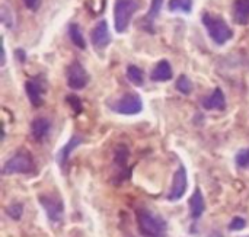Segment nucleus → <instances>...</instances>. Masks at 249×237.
I'll use <instances>...</instances> for the list:
<instances>
[{
    "instance_id": "obj_1",
    "label": "nucleus",
    "mask_w": 249,
    "mask_h": 237,
    "mask_svg": "<svg viewBox=\"0 0 249 237\" xmlns=\"http://www.w3.org/2000/svg\"><path fill=\"white\" fill-rule=\"evenodd\" d=\"M137 224L146 237H162L166 232V223L153 211L142 208L137 211Z\"/></svg>"
},
{
    "instance_id": "obj_2",
    "label": "nucleus",
    "mask_w": 249,
    "mask_h": 237,
    "mask_svg": "<svg viewBox=\"0 0 249 237\" xmlns=\"http://www.w3.org/2000/svg\"><path fill=\"white\" fill-rule=\"evenodd\" d=\"M210 38L217 44V45H223L226 44L229 39H232L233 32L231 29V26L226 23L225 19L216 16V15H210V13H204L201 17Z\"/></svg>"
},
{
    "instance_id": "obj_3",
    "label": "nucleus",
    "mask_w": 249,
    "mask_h": 237,
    "mask_svg": "<svg viewBox=\"0 0 249 237\" xmlns=\"http://www.w3.org/2000/svg\"><path fill=\"white\" fill-rule=\"evenodd\" d=\"M139 9L137 0H115L114 6V26L118 34H123L134 16L136 10Z\"/></svg>"
},
{
    "instance_id": "obj_4",
    "label": "nucleus",
    "mask_w": 249,
    "mask_h": 237,
    "mask_svg": "<svg viewBox=\"0 0 249 237\" xmlns=\"http://www.w3.org/2000/svg\"><path fill=\"white\" fill-rule=\"evenodd\" d=\"M35 165L32 160V156L26 150H19L16 152L4 165L1 169L3 175H16V173H31L34 172Z\"/></svg>"
},
{
    "instance_id": "obj_5",
    "label": "nucleus",
    "mask_w": 249,
    "mask_h": 237,
    "mask_svg": "<svg viewBox=\"0 0 249 237\" xmlns=\"http://www.w3.org/2000/svg\"><path fill=\"white\" fill-rule=\"evenodd\" d=\"M39 204L44 208L47 217L53 223H58L64 216V204L57 195H39Z\"/></svg>"
},
{
    "instance_id": "obj_6",
    "label": "nucleus",
    "mask_w": 249,
    "mask_h": 237,
    "mask_svg": "<svg viewBox=\"0 0 249 237\" xmlns=\"http://www.w3.org/2000/svg\"><path fill=\"white\" fill-rule=\"evenodd\" d=\"M89 83V74L86 68L79 63L73 61L67 68V86L73 90H80Z\"/></svg>"
},
{
    "instance_id": "obj_7",
    "label": "nucleus",
    "mask_w": 249,
    "mask_h": 237,
    "mask_svg": "<svg viewBox=\"0 0 249 237\" xmlns=\"http://www.w3.org/2000/svg\"><path fill=\"white\" fill-rule=\"evenodd\" d=\"M112 109L123 115H136L143 109L142 98L136 93H125L115 102Z\"/></svg>"
},
{
    "instance_id": "obj_8",
    "label": "nucleus",
    "mask_w": 249,
    "mask_h": 237,
    "mask_svg": "<svg viewBox=\"0 0 249 237\" xmlns=\"http://www.w3.org/2000/svg\"><path fill=\"white\" fill-rule=\"evenodd\" d=\"M188 182H187V170L184 166H179L174 175V181H172V186L169 191V201H178L184 197L185 191H187Z\"/></svg>"
},
{
    "instance_id": "obj_9",
    "label": "nucleus",
    "mask_w": 249,
    "mask_h": 237,
    "mask_svg": "<svg viewBox=\"0 0 249 237\" xmlns=\"http://www.w3.org/2000/svg\"><path fill=\"white\" fill-rule=\"evenodd\" d=\"M90 38H92V44L96 48H99V50H102V48H105V47L109 45V42H111V34H109V28H108L107 20H99L96 23V26L92 31Z\"/></svg>"
},
{
    "instance_id": "obj_10",
    "label": "nucleus",
    "mask_w": 249,
    "mask_h": 237,
    "mask_svg": "<svg viewBox=\"0 0 249 237\" xmlns=\"http://www.w3.org/2000/svg\"><path fill=\"white\" fill-rule=\"evenodd\" d=\"M203 108L207 111H223L226 108V98L220 87H216L212 95L203 99Z\"/></svg>"
},
{
    "instance_id": "obj_11",
    "label": "nucleus",
    "mask_w": 249,
    "mask_h": 237,
    "mask_svg": "<svg viewBox=\"0 0 249 237\" xmlns=\"http://www.w3.org/2000/svg\"><path fill=\"white\" fill-rule=\"evenodd\" d=\"M50 130H51V122L42 117L35 118L31 124V134L34 137V140H36V141H42L50 134Z\"/></svg>"
},
{
    "instance_id": "obj_12",
    "label": "nucleus",
    "mask_w": 249,
    "mask_h": 237,
    "mask_svg": "<svg viewBox=\"0 0 249 237\" xmlns=\"http://www.w3.org/2000/svg\"><path fill=\"white\" fill-rule=\"evenodd\" d=\"M25 90H26V95H28L31 103L35 108H39L44 103V99H42L44 89H42V86L36 80H28L25 83Z\"/></svg>"
},
{
    "instance_id": "obj_13",
    "label": "nucleus",
    "mask_w": 249,
    "mask_h": 237,
    "mask_svg": "<svg viewBox=\"0 0 249 237\" xmlns=\"http://www.w3.org/2000/svg\"><path fill=\"white\" fill-rule=\"evenodd\" d=\"M172 76H174L172 67H171L169 61H166V60L159 61V63L155 66L153 71L150 73V79H152L153 82H168V80L172 79Z\"/></svg>"
},
{
    "instance_id": "obj_14",
    "label": "nucleus",
    "mask_w": 249,
    "mask_h": 237,
    "mask_svg": "<svg viewBox=\"0 0 249 237\" xmlns=\"http://www.w3.org/2000/svg\"><path fill=\"white\" fill-rule=\"evenodd\" d=\"M82 143H83V138H80V137H77V135H73V137L69 140V143L57 153V163H58L60 168H63V169L66 168V163H67V160H69L71 152H73L77 146H80Z\"/></svg>"
},
{
    "instance_id": "obj_15",
    "label": "nucleus",
    "mask_w": 249,
    "mask_h": 237,
    "mask_svg": "<svg viewBox=\"0 0 249 237\" xmlns=\"http://www.w3.org/2000/svg\"><path fill=\"white\" fill-rule=\"evenodd\" d=\"M206 210V203L200 189H196L193 197L190 198V216L193 220H198Z\"/></svg>"
},
{
    "instance_id": "obj_16",
    "label": "nucleus",
    "mask_w": 249,
    "mask_h": 237,
    "mask_svg": "<svg viewBox=\"0 0 249 237\" xmlns=\"http://www.w3.org/2000/svg\"><path fill=\"white\" fill-rule=\"evenodd\" d=\"M233 19L238 25H248L249 0H235V3H233Z\"/></svg>"
},
{
    "instance_id": "obj_17",
    "label": "nucleus",
    "mask_w": 249,
    "mask_h": 237,
    "mask_svg": "<svg viewBox=\"0 0 249 237\" xmlns=\"http://www.w3.org/2000/svg\"><path fill=\"white\" fill-rule=\"evenodd\" d=\"M69 36H70L71 42L77 48H80V50H85L86 48V41H85L83 34H82V29H80V26L77 23H71L69 26Z\"/></svg>"
},
{
    "instance_id": "obj_18",
    "label": "nucleus",
    "mask_w": 249,
    "mask_h": 237,
    "mask_svg": "<svg viewBox=\"0 0 249 237\" xmlns=\"http://www.w3.org/2000/svg\"><path fill=\"white\" fill-rule=\"evenodd\" d=\"M127 77L136 86H143L144 85V73L137 66H128L127 67Z\"/></svg>"
},
{
    "instance_id": "obj_19",
    "label": "nucleus",
    "mask_w": 249,
    "mask_h": 237,
    "mask_svg": "<svg viewBox=\"0 0 249 237\" xmlns=\"http://www.w3.org/2000/svg\"><path fill=\"white\" fill-rule=\"evenodd\" d=\"M168 7H169L171 12L181 10V12L190 13L191 9H193V0H169Z\"/></svg>"
},
{
    "instance_id": "obj_20",
    "label": "nucleus",
    "mask_w": 249,
    "mask_h": 237,
    "mask_svg": "<svg viewBox=\"0 0 249 237\" xmlns=\"http://www.w3.org/2000/svg\"><path fill=\"white\" fill-rule=\"evenodd\" d=\"M177 89L184 95H190L193 92L194 86H193V82L185 74H181L177 80Z\"/></svg>"
},
{
    "instance_id": "obj_21",
    "label": "nucleus",
    "mask_w": 249,
    "mask_h": 237,
    "mask_svg": "<svg viewBox=\"0 0 249 237\" xmlns=\"http://www.w3.org/2000/svg\"><path fill=\"white\" fill-rule=\"evenodd\" d=\"M128 156H130L128 149H127L124 144L118 146V147H117V152H115V163H117L118 166H121V168H124V169H125V166H127V160H128Z\"/></svg>"
},
{
    "instance_id": "obj_22",
    "label": "nucleus",
    "mask_w": 249,
    "mask_h": 237,
    "mask_svg": "<svg viewBox=\"0 0 249 237\" xmlns=\"http://www.w3.org/2000/svg\"><path fill=\"white\" fill-rule=\"evenodd\" d=\"M22 213H23V205L19 204V203L10 204V205L6 208V214H7L10 219H13V220H19L20 216H22Z\"/></svg>"
},
{
    "instance_id": "obj_23",
    "label": "nucleus",
    "mask_w": 249,
    "mask_h": 237,
    "mask_svg": "<svg viewBox=\"0 0 249 237\" xmlns=\"http://www.w3.org/2000/svg\"><path fill=\"white\" fill-rule=\"evenodd\" d=\"M235 160H236V165H238L239 168L245 169V168L249 165V149H244V150H241V152L236 154Z\"/></svg>"
},
{
    "instance_id": "obj_24",
    "label": "nucleus",
    "mask_w": 249,
    "mask_h": 237,
    "mask_svg": "<svg viewBox=\"0 0 249 237\" xmlns=\"http://www.w3.org/2000/svg\"><path fill=\"white\" fill-rule=\"evenodd\" d=\"M162 6H163V0H152L150 10H149V13H147V16H146V17L153 20V19L159 15V12H160Z\"/></svg>"
},
{
    "instance_id": "obj_25",
    "label": "nucleus",
    "mask_w": 249,
    "mask_h": 237,
    "mask_svg": "<svg viewBox=\"0 0 249 237\" xmlns=\"http://www.w3.org/2000/svg\"><path fill=\"white\" fill-rule=\"evenodd\" d=\"M0 13H1V22H3L7 28H12V26H13V16H12V12H10L9 16H7V7H6V4H1Z\"/></svg>"
},
{
    "instance_id": "obj_26",
    "label": "nucleus",
    "mask_w": 249,
    "mask_h": 237,
    "mask_svg": "<svg viewBox=\"0 0 249 237\" xmlns=\"http://www.w3.org/2000/svg\"><path fill=\"white\" fill-rule=\"evenodd\" d=\"M67 102H69V105L74 109L76 114H80V112H82V102H80V99H79L77 96H74V95L67 96Z\"/></svg>"
},
{
    "instance_id": "obj_27",
    "label": "nucleus",
    "mask_w": 249,
    "mask_h": 237,
    "mask_svg": "<svg viewBox=\"0 0 249 237\" xmlns=\"http://www.w3.org/2000/svg\"><path fill=\"white\" fill-rule=\"evenodd\" d=\"M245 226H247V221H245L244 219H241V217H235V219L231 221L229 229H231V230H233V232H239V230H242Z\"/></svg>"
},
{
    "instance_id": "obj_28",
    "label": "nucleus",
    "mask_w": 249,
    "mask_h": 237,
    "mask_svg": "<svg viewBox=\"0 0 249 237\" xmlns=\"http://www.w3.org/2000/svg\"><path fill=\"white\" fill-rule=\"evenodd\" d=\"M23 4L29 9V10H38L39 6H41V0H22Z\"/></svg>"
},
{
    "instance_id": "obj_29",
    "label": "nucleus",
    "mask_w": 249,
    "mask_h": 237,
    "mask_svg": "<svg viewBox=\"0 0 249 237\" xmlns=\"http://www.w3.org/2000/svg\"><path fill=\"white\" fill-rule=\"evenodd\" d=\"M6 64V50H4V42L1 41V61H0V66L3 67Z\"/></svg>"
},
{
    "instance_id": "obj_30",
    "label": "nucleus",
    "mask_w": 249,
    "mask_h": 237,
    "mask_svg": "<svg viewBox=\"0 0 249 237\" xmlns=\"http://www.w3.org/2000/svg\"><path fill=\"white\" fill-rule=\"evenodd\" d=\"M248 237H249V236H248Z\"/></svg>"
}]
</instances>
